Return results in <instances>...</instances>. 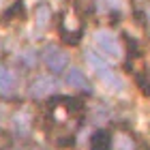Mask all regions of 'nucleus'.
<instances>
[{"label": "nucleus", "mask_w": 150, "mask_h": 150, "mask_svg": "<svg viewBox=\"0 0 150 150\" xmlns=\"http://www.w3.org/2000/svg\"><path fill=\"white\" fill-rule=\"evenodd\" d=\"M97 47L107 58H120L122 56V47H120L118 37H114L112 32H107V30H99L97 32Z\"/></svg>", "instance_id": "1"}, {"label": "nucleus", "mask_w": 150, "mask_h": 150, "mask_svg": "<svg viewBox=\"0 0 150 150\" xmlns=\"http://www.w3.org/2000/svg\"><path fill=\"white\" fill-rule=\"evenodd\" d=\"M90 64L94 67L97 75H99V77L103 79V81H105V84L110 86V88H114V90H120V88H122V81L118 79V75H116V73H112V69H110V67H105V62H103V60H99L97 56H90Z\"/></svg>", "instance_id": "2"}, {"label": "nucleus", "mask_w": 150, "mask_h": 150, "mask_svg": "<svg viewBox=\"0 0 150 150\" xmlns=\"http://www.w3.org/2000/svg\"><path fill=\"white\" fill-rule=\"evenodd\" d=\"M45 64L50 67L54 73L62 71L67 67V54L60 52L58 47H47V50H45Z\"/></svg>", "instance_id": "3"}, {"label": "nucleus", "mask_w": 150, "mask_h": 150, "mask_svg": "<svg viewBox=\"0 0 150 150\" xmlns=\"http://www.w3.org/2000/svg\"><path fill=\"white\" fill-rule=\"evenodd\" d=\"M56 90V81L52 77H39L35 79V84H32V94L35 97H45V94H50Z\"/></svg>", "instance_id": "4"}, {"label": "nucleus", "mask_w": 150, "mask_h": 150, "mask_svg": "<svg viewBox=\"0 0 150 150\" xmlns=\"http://www.w3.org/2000/svg\"><path fill=\"white\" fill-rule=\"evenodd\" d=\"M69 84H71V88H88V79H86V75L81 73V71H77V69H71L69 71Z\"/></svg>", "instance_id": "5"}, {"label": "nucleus", "mask_w": 150, "mask_h": 150, "mask_svg": "<svg viewBox=\"0 0 150 150\" xmlns=\"http://www.w3.org/2000/svg\"><path fill=\"white\" fill-rule=\"evenodd\" d=\"M13 86H15V75H13L9 69H0V90L11 92Z\"/></svg>", "instance_id": "6"}, {"label": "nucleus", "mask_w": 150, "mask_h": 150, "mask_svg": "<svg viewBox=\"0 0 150 150\" xmlns=\"http://www.w3.org/2000/svg\"><path fill=\"white\" fill-rule=\"evenodd\" d=\"M116 150H133V144L125 137V142H118V146H116Z\"/></svg>", "instance_id": "7"}]
</instances>
